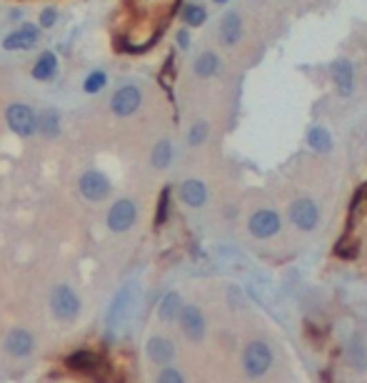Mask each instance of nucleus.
I'll use <instances>...</instances> for the list:
<instances>
[{"label": "nucleus", "instance_id": "nucleus-16", "mask_svg": "<svg viewBox=\"0 0 367 383\" xmlns=\"http://www.w3.org/2000/svg\"><path fill=\"white\" fill-rule=\"evenodd\" d=\"M243 35V23H240V15L237 13H228L220 23V40L225 46H235L237 40Z\"/></svg>", "mask_w": 367, "mask_h": 383}, {"label": "nucleus", "instance_id": "nucleus-5", "mask_svg": "<svg viewBox=\"0 0 367 383\" xmlns=\"http://www.w3.org/2000/svg\"><path fill=\"white\" fill-rule=\"evenodd\" d=\"M135 221H138V205L130 198H118L110 205V211H108V228L112 233L130 231Z\"/></svg>", "mask_w": 367, "mask_h": 383}, {"label": "nucleus", "instance_id": "nucleus-9", "mask_svg": "<svg viewBox=\"0 0 367 383\" xmlns=\"http://www.w3.org/2000/svg\"><path fill=\"white\" fill-rule=\"evenodd\" d=\"M140 103H143V93L138 86H123L112 93L110 98V111L118 115V118H128L132 113H138Z\"/></svg>", "mask_w": 367, "mask_h": 383}, {"label": "nucleus", "instance_id": "nucleus-32", "mask_svg": "<svg viewBox=\"0 0 367 383\" xmlns=\"http://www.w3.org/2000/svg\"><path fill=\"white\" fill-rule=\"evenodd\" d=\"M212 3H220V6H223V3H228V0H212Z\"/></svg>", "mask_w": 367, "mask_h": 383}, {"label": "nucleus", "instance_id": "nucleus-13", "mask_svg": "<svg viewBox=\"0 0 367 383\" xmlns=\"http://www.w3.org/2000/svg\"><path fill=\"white\" fill-rule=\"evenodd\" d=\"M38 40H40V30L35 26H30V23H26V26L15 28L13 33L3 40V48H6V50H28V48H33Z\"/></svg>", "mask_w": 367, "mask_h": 383}, {"label": "nucleus", "instance_id": "nucleus-17", "mask_svg": "<svg viewBox=\"0 0 367 383\" xmlns=\"http://www.w3.org/2000/svg\"><path fill=\"white\" fill-rule=\"evenodd\" d=\"M55 73H58V58H55V53H50V50H43L33 66V78L50 80Z\"/></svg>", "mask_w": 367, "mask_h": 383}, {"label": "nucleus", "instance_id": "nucleus-23", "mask_svg": "<svg viewBox=\"0 0 367 383\" xmlns=\"http://www.w3.org/2000/svg\"><path fill=\"white\" fill-rule=\"evenodd\" d=\"M308 146L315 148L317 153H328L333 151V138H330V133L320 126H313L308 131Z\"/></svg>", "mask_w": 367, "mask_h": 383}, {"label": "nucleus", "instance_id": "nucleus-31", "mask_svg": "<svg viewBox=\"0 0 367 383\" xmlns=\"http://www.w3.org/2000/svg\"><path fill=\"white\" fill-rule=\"evenodd\" d=\"M177 43H180V48L190 46V35H188V30H180V33H177Z\"/></svg>", "mask_w": 367, "mask_h": 383}, {"label": "nucleus", "instance_id": "nucleus-4", "mask_svg": "<svg viewBox=\"0 0 367 383\" xmlns=\"http://www.w3.org/2000/svg\"><path fill=\"white\" fill-rule=\"evenodd\" d=\"M177 324H180V330L185 333V338L192 341V344H200L205 338V333H208V321H205L203 310L192 303L188 306L183 303L180 316H177Z\"/></svg>", "mask_w": 367, "mask_h": 383}, {"label": "nucleus", "instance_id": "nucleus-21", "mask_svg": "<svg viewBox=\"0 0 367 383\" xmlns=\"http://www.w3.org/2000/svg\"><path fill=\"white\" fill-rule=\"evenodd\" d=\"M68 366L72 371H80V373H90L100 366V358L92 353V351H78V353H72L68 358Z\"/></svg>", "mask_w": 367, "mask_h": 383}, {"label": "nucleus", "instance_id": "nucleus-25", "mask_svg": "<svg viewBox=\"0 0 367 383\" xmlns=\"http://www.w3.org/2000/svg\"><path fill=\"white\" fill-rule=\"evenodd\" d=\"M357 253H360V243L355 238H342L335 245V256L342 258V261H353V258H357Z\"/></svg>", "mask_w": 367, "mask_h": 383}, {"label": "nucleus", "instance_id": "nucleus-1", "mask_svg": "<svg viewBox=\"0 0 367 383\" xmlns=\"http://www.w3.org/2000/svg\"><path fill=\"white\" fill-rule=\"evenodd\" d=\"M80 308H83V303H80V296L75 293V288L60 283L50 291V310L58 321L72 324L80 316Z\"/></svg>", "mask_w": 367, "mask_h": 383}, {"label": "nucleus", "instance_id": "nucleus-20", "mask_svg": "<svg viewBox=\"0 0 367 383\" xmlns=\"http://www.w3.org/2000/svg\"><path fill=\"white\" fill-rule=\"evenodd\" d=\"M217 68H220V60H217V55L212 53V50L200 53L195 58V63H192V71H195L197 78H210V75H215Z\"/></svg>", "mask_w": 367, "mask_h": 383}, {"label": "nucleus", "instance_id": "nucleus-29", "mask_svg": "<svg viewBox=\"0 0 367 383\" xmlns=\"http://www.w3.org/2000/svg\"><path fill=\"white\" fill-rule=\"evenodd\" d=\"M205 138H208V123H195V126L190 128V136H188V143L190 146H203Z\"/></svg>", "mask_w": 367, "mask_h": 383}, {"label": "nucleus", "instance_id": "nucleus-12", "mask_svg": "<svg viewBox=\"0 0 367 383\" xmlns=\"http://www.w3.org/2000/svg\"><path fill=\"white\" fill-rule=\"evenodd\" d=\"M145 353L155 366H170V361L175 358V346H172L170 338L165 336H152L148 338L145 344Z\"/></svg>", "mask_w": 367, "mask_h": 383}, {"label": "nucleus", "instance_id": "nucleus-19", "mask_svg": "<svg viewBox=\"0 0 367 383\" xmlns=\"http://www.w3.org/2000/svg\"><path fill=\"white\" fill-rule=\"evenodd\" d=\"M130 301H132V288L128 286V288H123V291L115 296V301H112L110 313H108V321H110V326H118L120 321H123V316L128 313V306H130Z\"/></svg>", "mask_w": 367, "mask_h": 383}, {"label": "nucleus", "instance_id": "nucleus-11", "mask_svg": "<svg viewBox=\"0 0 367 383\" xmlns=\"http://www.w3.org/2000/svg\"><path fill=\"white\" fill-rule=\"evenodd\" d=\"M330 75H333V83H335V88H337V93H340L342 98L353 95V91H355V68H353L350 60H345V58L335 60L333 68H330Z\"/></svg>", "mask_w": 367, "mask_h": 383}, {"label": "nucleus", "instance_id": "nucleus-8", "mask_svg": "<svg viewBox=\"0 0 367 383\" xmlns=\"http://www.w3.org/2000/svg\"><path fill=\"white\" fill-rule=\"evenodd\" d=\"M248 231L250 236L260 238V241H268V238L280 233V216L272 208H260V211H255L248 218Z\"/></svg>", "mask_w": 367, "mask_h": 383}, {"label": "nucleus", "instance_id": "nucleus-22", "mask_svg": "<svg viewBox=\"0 0 367 383\" xmlns=\"http://www.w3.org/2000/svg\"><path fill=\"white\" fill-rule=\"evenodd\" d=\"M172 160V146H170V140H157L155 148H152L150 153V163L152 168H157V171H165L168 165H170Z\"/></svg>", "mask_w": 367, "mask_h": 383}, {"label": "nucleus", "instance_id": "nucleus-30", "mask_svg": "<svg viewBox=\"0 0 367 383\" xmlns=\"http://www.w3.org/2000/svg\"><path fill=\"white\" fill-rule=\"evenodd\" d=\"M55 20H58V10H55V8H46V10L40 13V26L43 28H52L55 26Z\"/></svg>", "mask_w": 367, "mask_h": 383}, {"label": "nucleus", "instance_id": "nucleus-18", "mask_svg": "<svg viewBox=\"0 0 367 383\" xmlns=\"http://www.w3.org/2000/svg\"><path fill=\"white\" fill-rule=\"evenodd\" d=\"M38 131L43 133V138H58L60 133V113L55 108H46L38 118Z\"/></svg>", "mask_w": 367, "mask_h": 383}, {"label": "nucleus", "instance_id": "nucleus-7", "mask_svg": "<svg viewBox=\"0 0 367 383\" xmlns=\"http://www.w3.org/2000/svg\"><path fill=\"white\" fill-rule=\"evenodd\" d=\"M78 188H80V193H83V198L98 203V200H105L110 196V178H108L103 171L88 168V171L78 178Z\"/></svg>", "mask_w": 367, "mask_h": 383}, {"label": "nucleus", "instance_id": "nucleus-6", "mask_svg": "<svg viewBox=\"0 0 367 383\" xmlns=\"http://www.w3.org/2000/svg\"><path fill=\"white\" fill-rule=\"evenodd\" d=\"M288 218H290V223L295 225V228H300V231H315L317 223H320V208H317V203L310 198H297L290 203Z\"/></svg>", "mask_w": 367, "mask_h": 383}, {"label": "nucleus", "instance_id": "nucleus-15", "mask_svg": "<svg viewBox=\"0 0 367 383\" xmlns=\"http://www.w3.org/2000/svg\"><path fill=\"white\" fill-rule=\"evenodd\" d=\"M180 308H183V298H180V293L170 291V293H165L160 306H157V316H160L163 324H172V321H177V316H180Z\"/></svg>", "mask_w": 367, "mask_h": 383}, {"label": "nucleus", "instance_id": "nucleus-28", "mask_svg": "<svg viewBox=\"0 0 367 383\" xmlns=\"http://www.w3.org/2000/svg\"><path fill=\"white\" fill-rule=\"evenodd\" d=\"M155 383H185V376L175 368V366H163L160 373H157Z\"/></svg>", "mask_w": 367, "mask_h": 383}, {"label": "nucleus", "instance_id": "nucleus-3", "mask_svg": "<svg viewBox=\"0 0 367 383\" xmlns=\"http://www.w3.org/2000/svg\"><path fill=\"white\" fill-rule=\"evenodd\" d=\"M6 120L8 128L20 138H28V136H33L38 131V115L28 103H10L6 111Z\"/></svg>", "mask_w": 367, "mask_h": 383}, {"label": "nucleus", "instance_id": "nucleus-26", "mask_svg": "<svg viewBox=\"0 0 367 383\" xmlns=\"http://www.w3.org/2000/svg\"><path fill=\"white\" fill-rule=\"evenodd\" d=\"M105 83H108V73H105V71H92L86 78V83H83V91H86L88 95H95V93L103 91Z\"/></svg>", "mask_w": 367, "mask_h": 383}, {"label": "nucleus", "instance_id": "nucleus-14", "mask_svg": "<svg viewBox=\"0 0 367 383\" xmlns=\"http://www.w3.org/2000/svg\"><path fill=\"white\" fill-rule=\"evenodd\" d=\"M177 196H180V200H183L185 205H190V208H203V205L208 203V185H205L203 180L188 178L180 183Z\"/></svg>", "mask_w": 367, "mask_h": 383}, {"label": "nucleus", "instance_id": "nucleus-10", "mask_svg": "<svg viewBox=\"0 0 367 383\" xmlns=\"http://www.w3.org/2000/svg\"><path fill=\"white\" fill-rule=\"evenodd\" d=\"M3 346H6L8 356L28 358L35 351V336L28 328H13V330H8Z\"/></svg>", "mask_w": 367, "mask_h": 383}, {"label": "nucleus", "instance_id": "nucleus-24", "mask_svg": "<svg viewBox=\"0 0 367 383\" xmlns=\"http://www.w3.org/2000/svg\"><path fill=\"white\" fill-rule=\"evenodd\" d=\"M208 20V13H205L203 6H197V3H190V6L183 8V23L190 28H200Z\"/></svg>", "mask_w": 367, "mask_h": 383}, {"label": "nucleus", "instance_id": "nucleus-2", "mask_svg": "<svg viewBox=\"0 0 367 383\" xmlns=\"http://www.w3.org/2000/svg\"><path fill=\"white\" fill-rule=\"evenodd\" d=\"M272 348H270L265 341H250L243 348V368L250 378H262L268 376L270 368H272Z\"/></svg>", "mask_w": 367, "mask_h": 383}, {"label": "nucleus", "instance_id": "nucleus-27", "mask_svg": "<svg viewBox=\"0 0 367 383\" xmlns=\"http://www.w3.org/2000/svg\"><path fill=\"white\" fill-rule=\"evenodd\" d=\"M350 364H353L357 371L367 368V348L360 344V341H355V344L350 346Z\"/></svg>", "mask_w": 367, "mask_h": 383}]
</instances>
